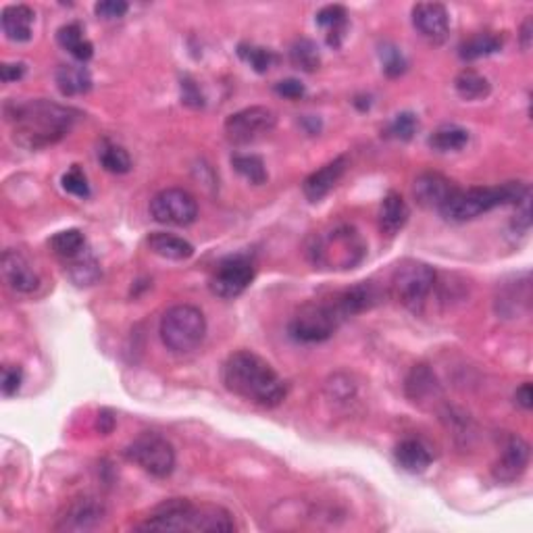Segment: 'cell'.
Masks as SVG:
<instances>
[{"mask_svg": "<svg viewBox=\"0 0 533 533\" xmlns=\"http://www.w3.org/2000/svg\"><path fill=\"white\" fill-rule=\"evenodd\" d=\"M4 115L13 127V140L28 150L46 148L63 140L80 117L76 108L44 99L11 100L4 107Z\"/></svg>", "mask_w": 533, "mask_h": 533, "instance_id": "cell-1", "label": "cell"}, {"mask_svg": "<svg viewBox=\"0 0 533 533\" xmlns=\"http://www.w3.org/2000/svg\"><path fill=\"white\" fill-rule=\"evenodd\" d=\"M223 384L235 396L263 409L280 407L288 386L274 367L251 350H238L223 365Z\"/></svg>", "mask_w": 533, "mask_h": 533, "instance_id": "cell-2", "label": "cell"}, {"mask_svg": "<svg viewBox=\"0 0 533 533\" xmlns=\"http://www.w3.org/2000/svg\"><path fill=\"white\" fill-rule=\"evenodd\" d=\"M140 531H234L232 513L215 505H192L186 498H171L155 508V513L138 525Z\"/></svg>", "mask_w": 533, "mask_h": 533, "instance_id": "cell-3", "label": "cell"}, {"mask_svg": "<svg viewBox=\"0 0 533 533\" xmlns=\"http://www.w3.org/2000/svg\"><path fill=\"white\" fill-rule=\"evenodd\" d=\"M527 196H529V186L523 181H506L502 186L469 187V190L458 187L454 196L440 209V215L446 221L465 223L496 207H506V204L517 207Z\"/></svg>", "mask_w": 533, "mask_h": 533, "instance_id": "cell-4", "label": "cell"}, {"mask_svg": "<svg viewBox=\"0 0 533 533\" xmlns=\"http://www.w3.org/2000/svg\"><path fill=\"white\" fill-rule=\"evenodd\" d=\"M367 246L354 227L340 226L313 240L308 254L313 263L330 269H353L365 259Z\"/></svg>", "mask_w": 533, "mask_h": 533, "instance_id": "cell-5", "label": "cell"}, {"mask_svg": "<svg viewBox=\"0 0 533 533\" xmlns=\"http://www.w3.org/2000/svg\"><path fill=\"white\" fill-rule=\"evenodd\" d=\"M161 340L175 354L196 350L207 336V319L192 305H175L161 319Z\"/></svg>", "mask_w": 533, "mask_h": 533, "instance_id": "cell-6", "label": "cell"}, {"mask_svg": "<svg viewBox=\"0 0 533 533\" xmlns=\"http://www.w3.org/2000/svg\"><path fill=\"white\" fill-rule=\"evenodd\" d=\"M435 271L432 265L421 263V260L407 259L394 266L390 277V294L392 298L409 311L419 313L434 292Z\"/></svg>", "mask_w": 533, "mask_h": 533, "instance_id": "cell-7", "label": "cell"}, {"mask_svg": "<svg viewBox=\"0 0 533 533\" xmlns=\"http://www.w3.org/2000/svg\"><path fill=\"white\" fill-rule=\"evenodd\" d=\"M342 323L331 298L311 300L302 305L290 321V336L302 344H319L330 340Z\"/></svg>", "mask_w": 533, "mask_h": 533, "instance_id": "cell-8", "label": "cell"}, {"mask_svg": "<svg viewBox=\"0 0 533 533\" xmlns=\"http://www.w3.org/2000/svg\"><path fill=\"white\" fill-rule=\"evenodd\" d=\"M127 460L140 466L156 480H165L175 469V450L171 442L161 434L144 432L125 448Z\"/></svg>", "mask_w": 533, "mask_h": 533, "instance_id": "cell-9", "label": "cell"}, {"mask_svg": "<svg viewBox=\"0 0 533 533\" xmlns=\"http://www.w3.org/2000/svg\"><path fill=\"white\" fill-rule=\"evenodd\" d=\"M254 275H257V266L252 259L246 254H232V257L223 259L211 274L209 288L215 296L223 300L238 298L251 286Z\"/></svg>", "mask_w": 533, "mask_h": 533, "instance_id": "cell-10", "label": "cell"}, {"mask_svg": "<svg viewBox=\"0 0 533 533\" xmlns=\"http://www.w3.org/2000/svg\"><path fill=\"white\" fill-rule=\"evenodd\" d=\"M150 215L163 226L186 227L196 221L198 203L190 192L181 187H167L150 200Z\"/></svg>", "mask_w": 533, "mask_h": 533, "instance_id": "cell-11", "label": "cell"}, {"mask_svg": "<svg viewBox=\"0 0 533 533\" xmlns=\"http://www.w3.org/2000/svg\"><path fill=\"white\" fill-rule=\"evenodd\" d=\"M275 113L266 107H248L229 115L226 121V138L235 147L260 140L275 130Z\"/></svg>", "mask_w": 533, "mask_h": 533, "instance_id": "cell-12", "label": "cell"}, {"mask_svg": "<svg viewBox=\"0 0 533 533\" xmlns=\"http://www.w3.org/2000/svg\"><path fill=\"white\" fill-rule=\"evenodd\" d=\"M529 444L521 435H508L498 460L492 466V477L498 483H513L527 471L529 465Z\"/></svg>", "mask_w": 533, "mask_h": 533, "instance_id": "cell-13", "label": "cell"}, {"mask_svg": "<svg viewBox=\"0 0 533 533\" xmlns=\"http://www.w3.org/2000/svg\"><path fill=\"white\" fill-rule=\"evenodd\" d=\"M107 508L99 498L84 496L71 502L65 508V513L59 517L57 529L59 531H90L96 529L105 521Z\"/></svg>", "mask_w": 533, "mask_h": 533, "instance_id": "cell-14", "label": "cell"}, {"mask_svg": "<svg viewBox=\"0 0 533 533\" xmlns=\"http://www.w3.org/2000/svg\"><path fill=\"white\" fill-rule=\"evenodd\" d=\"M330 298L333 302V306H336L338 314H340L344 321L348 317H354V314L371 311V308L381 300V290L375 286L373 282H361L353 288L336 292L333 296H330Z\"/></svg>", "mask_w": 533, "mask_h": 533, "instance_id": "cell-15", "label": "cell"}, {"mask_svg": "<svg viewBox=\"0 0 533 533\" xmlns=\"http://www.w3.org/2000/svg\"><path fill=\"white\" fill-rule=\"evenodd\" d=\"M458 186L442 173H421L413 184L415 200L426 209L440 211L454 196Z\"/></svg>", "mask_w": 533, "mask_h": 533, "instance_id": "cell-16", "label": "cell"}, {"mask_svg": "<svg viewBox=\"0 0 533 533\" xmlns=\"http://www.w3.org/2000/svg\"><path fill=\"white\" fill-rule=\"evenodd\" d=\"M413 26L429 42H444L450 29V15L440 3H419L413 7Z\"/></svg>", "mask_w": 533, "mask_h": 533, "instance_id": "cell-17", "label": "cell"}, {"mask_svg": "<svg viewBox=\"0 0 533 533\" xmlns=\"http://www.w3.org/2000/svg\"><path fill=\"white\" fill-rule=\"evenodd\" d=\"M3 277L7 286L20 294H32L40 286V277L34 266L17 251L3 252Z\"/></svg>", "mask_w": 533, "mask_h": 533, "instance_id": "cell-18", "label": "cell"}, {"mask_svg": "<svg viewBox=\"0 0 533 533\" xmlns=\"http://www.w3.org/2000/svg\"><path fill=\"white\" fill-rule=\"evenodd\" d=\"M346 167H348L346 156H338V159L330 161L327 165H323L314 173L308 175V178L305 179V184H302V192H305V196L311 200V203H319V200L325 198L327 194L333 190V186L342 179Z\"/></svg>", "mask_w": 533, "mask_h": 533, "instance_id": "cell-19", "label": "cell"}, {"mask_svg": "<svg viewBox=\"0 0 533 533\" xmlns=\"http://www.w3.org/2000/svg\"><path fill=\"white\" fill-rule=\"evenodd\" d=\"M404 390H407V396L413 400L415 404H419V407L434 404L435 400L442 398V387L438 384V378H435L434 371L427 365H415L410 369Z\"/></svg>", "mask_w": 533, "mask_h": 533, "instance_id": "cell-20", "label": "cell"}, {"mask_svg": "<svg viewBox=\"0 0 533 533\" xmlns=\"http://www.w3.org/2000/svg\"><path fill=\"white\" fill-rule=\"evenodd\" d=\"M394 457H396V463L404 471H409V473H423V471L429 469V465L434 460V454L427 444H423L417 438L398 442L396 448H394Z\"/></svg>", "mask_w": 533, "mask_h": 533, "instance_id": "cell-21", "label": "cell"}, {"mask_svg": "<svg viewBox=\"0 0 533 533\" xmlns=\"http://www.w3.org/2000/svg\"><path fill=\"white\" fill-rule=\"evenodd\" d=\"M3 32L11 42L32 40V28L36 21L34 9L28 4H11L3 11Z\"/></svg>", "mask_w": 533, "mask_h": 533, "instance_id": "cell-22", "label": "cell"}, {"mask_svg": "<svg viewBox=\"0 0 533 533\" xmlns=\"http://www.w3.org/2000/svg\"><path fill=\"white\" fill-rule=\"evenodd\" d=\"M410 217V209L407 200L400 196L398 192H387L381 200L379 207V229L387 235H396L400 229L407 226Z\"/></svg>", "mask_w": 533, "mask_h": 533, "instance_id": "cell-23", "label": "cell"}, {"mask_svg": "<svg viewBox=\"0 0 533 533\" xmlns=\"http://www.w3.org/2000/svg\"><path fill=\"white\" fill-rule=\"evenodd\" d=\"M147 244L156 257L167 259V260H187L194 254V246L190 242L179 238V235L165 234V232H155L148 235Z\"/></svg>", "mask_w": 533, "mask_h": 533, "instance_id": "cell-24", "label": "cell"}, {"mask_svg": "<svg viewBox=\"0 0 533 533\" xmlns=\"http://www.w3.org/2000/svg\"><path fill=\"white\" fill-rule=\"evenodd\" d=\"M317 26L327 32V44L340 48L348 28V13L342 4H327L317 13Z\"/></svg>", "mask_w": 533, "mask_h": 533, "instance_id": "cell-25", "label": "cell"}, {"mask_svg": "<svg viewBox=\"0 0 533 533\" xmlns=\"http://www.w3.org/2000/svg\"><path fill=\"white\" fill-rule=\"evenodd\" d=\"M54 80H57V88L63 96H80L90 92V88H92V76L86 67L60 65Z\"/></svg>", "mask_w": 533, "mask_h": 533, "instance_id": "cell-26", "label": "cell"}, {"mask_svg": "<svg viewBox=\"0 0 533 533\" xmlns=\"http://www.w3.org/2000/svg\"><path fill=\"white\" fill-rule=\"evenodd\" d=\"M57 42L71 54V57L80 60V63H86V60L92 59L94 46L92 42L84 36V29L80 23H67V26L59 28Z\"/></svg>", "mask_w": 533, "mask_h": 533, "instance_id": "cell-27", "label": "cell"}, {"mask_svg": "<svg viewBox=\"0 0 533 533\" xmlns=\"http://www.w3.org/2000/svg\"><path fill=\"white\" fill-rule=\"evenodd\" d=\"M500 48H502V38L498 34L481 32L471 36L469 40H465L463 44L458 46V57L463 60H477L498 52Z\"/></svg>", "mask_w": 533, "mask_h": 533, "instance_id": "cell-28", "label": "cell"}, {"mask_svg": "<svg viewBox=\"0 0 533 533\" xmlns=\"http://www.w3.org/2000/svg\"><path fill=\"white\" fill-rule=\"evenodd\" d=\"M48 244H51V251L57 254L60 260H65V263L88 251L86 235H84L80 229H65V232L54 234Z\"/></svg>", "mask_w": 533, "mask_h": 533, "instance_id": "cell-29", "label": "cell"}, {"mask_svg": "<svg viewBox=\"0 0 533 533\" xmlns=\"http://www.w3.org/2000/svg\"><path fill=\"white\" fill-rule=\"evenodd\" d=\"M65 265L71 282L77 283V286H92V283L99 282L102 275L99 260H96L88 251L82 252L80 257L67 260Z\"/></svg>", "mask_w": 533, "mask_h": 533, "instance_id": "cell-30", "label": "cell"}, {"mask_svg": "<svg viewBox=\"0 0 533 533\" xmlns=\"http://www.w3.org/2000/svg\"><path fill=\"white\" fill-rule=\"evenodd\" d=\"M427 144L438 153H457L469 144V131L458 125H444L429 136Z\"/></svg>", "mask_w": 533, "mask_h": 533, "instance_id": "cell-31", "label": "cell"}, {"mask_svg": "<svg viewBox=\"0 0 533 533\" xmlns=\"http://www.w3.org/2000/svg\"><path fill=\"white\" fill-rule=\"evenodd\" d=\"M454 88H457V92L460 99L465 100H481L486 99L489 94V86L488 77H483L481 74H477L473 69H465L460 71L457 76V80H454Z\"/></svg>", "mask_w": 533, "mask_h": 533, "instance_id": "cell-32", "label": "cell"}, {"mask_svg": "<svg viewBox=\"0 0 533 533\" xmlns=\"http://www.w3.org/2000/svg\"><path fill=\"white\" fill-rule=\"evenodd\" d=\"M290 63H292L296 69L305 71V74H313L321 65L319 46L308 38L296 40L292 48H290Z\"/></svg>", "mask_w": 533, "mask_h": 533, "instance_id": "cell-33", "label": "cell"}, {"mask_svg": "<svg viewBox=\"0 0 533 533\" xmlns=\"http://www.w3.org/2000/svg\"><path fill=\"white\" fill-rule=\"evenodd\" d=\"M99 161L108 173H115V175H123L131 169V159L130 155H127V150L123 147H119V144H113L108 140L102 142V147L99 150Z\"/></svg>", "mask_w": 533, "mask_h": 533, "instance_id": "cell-34", "label": "cell"}, {"mask_svg": "<svg viewBox=\"0 0 533 533\" xmlns=\"http://www.w3.org/2000/svg\"><path fill=\"white\" fill-rule=\"evenodd\" d=\"M232 165L242 178L251 181V184H265L266 181V167L260 156L257 155H234Z\"/></svg>", "mask_w": 533, "mask_h": 533, "instance_id": "cell-35", "label": "cell"}, {"mask_svg": "<svg viewBox=\"0 0 533 533\" xmlns=\"http://www.w3.org/2000/svg\"><path fill=\"white\" fill-rule=\"evenodd\" d=\"M238 54L242 60H246V63L257 71V74H266V71L271 69V65L277 60L275 54L271 52L269 48H260L254 44H240Z\"/></svg>", "mask_w": 533, "mask_h": 533, "instance_id": "cell-36", "label": "cell"}, {"mask_svg": "<svg viewBox=\"0 0 533 533\" xmlns=\"http://www.w3.org/2000/svg\"><path fill=\"white\" fill-rule=\"evenodd\" d=\"M417 130H419V119H417L415 113H400L394 117V121L387 125L386 136L396 138L400 142H409L410 138L415 136Z\"/></svg>", "mask_w": 533, "mask_h": 533, "instance_id": "cell-37", "label": "cell"}, {"mask_svg": "<svg viewBox=\"0 0 533 533\" xmlns=\"http://www.w3.org/2000/svg\"><path fill=\"white\" fill-rule=\"evenodd\" d=\"M60 184H63V190L74 194L77 198H88L90 196V184L86 173L82 171L80 165H74L63 175V179H60Z\"/></svg>", "mask_w": 533, "mask_h": 533, "instance_id": "cell-38", "label": "cell"}, {"mask_svg": "<svg viewBox=\"0 0 533 533\" xmlns=\"http://www.w3.org/2000/svg\"><path fill=\"white\" fill-rule=\"evenodd\" d=\"M381 60H384V74L387 77H400L407 71V59L396 46L384 44L381 48Z\"/></svg>", "mask_w": 533, "mask_h": 533, "instance_id": "cell-39", "label": "cell"}, {"mask_svg": "<svg viewBox=\"0 0 533 533\" xmlns=\"http://www.w3.org/2000/svg\"><path fill=\"white\" fill-rule=\"evenodd\" d=\"M127 11H130V4L123 0H102V3L94 4V13L102 20H121Z\"/></svg>", "mask_w": 533, "mask_h": 533, "instance_id": "cell-40", "label": "cell"}, {"mask_svg": "<svg viewBox=\"0 0 533 533\" xmlns=\"http://www.w3.org/2000/svg\"><path fill=\"white\" fill-rule=\"evenodd\" d=\"M23 384V369L20 365H4L3 367V394L7 398L15 396Z\"/></svg>", "mask_w": 533, "mask_h": 533, "instance_id": "cell-41", "label": "cell"}, {"mask_svg": "<svg viewBox=\"0 0 533 533\" xmlns=\"http://www.w3.org/2000/svg\"><path fill=\"white\" fill-rule=\"evenodd\" d=\"M181 102H184L186 107H192V108L204 107L203 92H200L196 82H194L192 77H187V76L184 77V80H181Z\"/></svg>", "mask_w": 533, "mask_h": 533, "instance_id": "cell-42", "label": "cell"}, {"mask_svg": "<svg viewBox=\"0 0 533 533\" xmlns=\"http://www.w3.org/2000/svg\"><path fill=\"white\" fill-rule=\"evenodd\" d=\"M275 92L288 100H298L306 94V88L298 80H282L275 84Z\"/></svg>", "mask_w": 533, "mask_h": 533, "instance_id": "cell-43", "label": "cell"}, {"mask_svg": "<svg viewBox=\"0 0 533 533\" xmlns=\"http://www.w3.org/2000/svg\"><path fill=\"white\" fill-rule=\"evenodd\" d=\"M26 76V65L23 63H3L0 65V77L4 84H13Z\"/></svg>", "mask_w": 533, "mask_h": 533, "instance_id": "cell-44", "label": "cell"}, {"mask_svg": "<svg viewBox=\"0 0 533 533\" xmlns=\"http://www.w3.org/2000/svg\"><path fill=\"white\" fill-rule=\"evenodd\" d=\"M330 387H331V398L338 400V402H344V400H350V396H353V394H354L353 381H344V384H340V381H338V378H333Z\"/></svg>", "mask_w": 533, "mask_h": 533, "instance_id": "cell-45", "label": "cell"}, {"mask_svg": "<svg viewBox=\"0 0 533 533\" xmlns=\"http://www.w3.org/2000/svg\"><path fill=\"white\" fill-rule=\"evenodd\" d=\"M514 400H517V404L523 410L533 409V390H531L529 381H525L523 386L517 387V392H514Z\"/></svg>", "mask_w": 533, "mask_h": 533, "instance_id": "cell-46", "label": "cell"}, {"mask_svg": "<svg viewBox=\"0 0 533 533\" xmlns=\"http://www.w3.org/2000/svg\"><path fill=\"white\" fill-rule=\"evenodd\" d=\"M531 36H533V20L531 17H527L523 28H521V46H523V51H529L531 48Z\"/></svg>", "mask_w": 533, "mask_h": 533, "instance_id": "cell-47", "label": "cell"}, {"mask_svg": "<svg viewBox=\"0 0 533 533\" xmlns=\"http://www.w3.org/2000/svg\"><path fill=\"white\" fill-rule=\"evenodd\" d=\"M115 426V417H111V413H107V410H102L99 415V429L102 434H111Z\"/></svg>", "mask_w": 533, "mask_h": 533, "instance_id": "cell-48", "label": "cell"}]
</instances>
